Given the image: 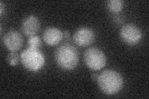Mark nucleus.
Listing matches in <instances>:
<instances>
[{
  "instance_id": "nucleus-8",
  "label": "nucleus",
  "mask_w": 149,
  "mask_h": 99,
  "mask_svg": "<svg viewBox=\"0 0 149 99\" xmlns=\"http://www.w3.org/2000/svg\"><path fill=\"white\" fill-rule=\"evenodd\" d=\"M40 27V22L39 18L34 15H30L23 19L21 24V29L23 34L26 36L36 35Z\"/></svg>"
},
{
  "instance_id": "nucleus-16",
  "label": "nucleus",
  "mask_w": 149,
  "mask_h": 99,
  "mask_svg": "<svg viewBox=\"0 0 149 99\" xmlns=\"http://www.w3.org/2000/svg\"><path fill=\"white\" fill-rule=\"evenodd\" d=\"M99 74H97V73H93L91 74V79L93 81H97V79L98 78Z\"/></svg>"
},
{
  "instance_id": "nucleus-12",
  "label": "nucleus",
  "mask_w": 149,
  "mask_h": 99,
  "mask_svg": "<svg viewBox=\"0 0 149 99\" xmlns=\"http://www.w3.org/2000/svg\"><path fill=\"white\" fill-rule=\"evenodd\" d=\"M6 60L8 63L12 66H16L21 61V56L16 52H11L8 54Z\"/></svg>"
},
{
  "instance_id": "nucleus-1",
  "label": "nucleus",
  "mask_w": 149,
  "mask_h": 99,
  "mask_svg": "<svg viewBox=\"0 0 149 99\" xmlns=\"http://www.w3.org/2000/svg\"><path fill=\"white\" fill-rule=\"evenodd\" d=\"M100 90L107 95H114L120 92L124 86V79L118 71L106 69L101 72L97 79Z\"/></svg>"
},
{
  "instance_id": "nucleus-13",
  "label": "nucleus",
  "mask_w": 149,
  "mask_h": 99,
  "mask_svg": "<svg viewBox=\"0 0 149 99\" xmlns=\"http://www.w3.org/2000/svg\"><path fill=\"white\" fill-rule=\"evenodd\" d=\"M113 20L116 24H120L122 23L124 21V18L121 16L120 15H116V16H114L113 17Z\"/></svg>"
},
{
  "instance_id": "nucleus-7",
  "label": "nucleus",
  "mask_w": 149,
  "mask_h": 99,
  "mask_svg": "<svg viewBox=\"0 0 149 99\" xmlns=\"http://www.w3.org/2000/svg\"><path fill=\"white\" fill-rule=\"evenodd\" d=\"M3 44L11 52H16L21 49L24 40L22 35L15 30H11L4 35L3 39Z\"/></svg>"
},
{
  "instance_id": "nucleus-10",
  "label": "nucleus",
  "mask_w": 149,
  "mask_h": 99,
  "mask_svg": "<svg viewBox=\"0 0 149 99\" xmlns=\"http://www.w3.org/2000/svg\"><path fill=\"white\" fill-rule=\"evenodd\" d=\"M108 10L114 14H118L123 10L124 2L122 0H109L106 4Z\"/></svg>"
},
{
  "instance_id": "nucleus-15",
  "label": "nucleus",
  "mask_w": 149,
  "mask_h": 99,
  "mask_svg": "<svg viewBox=\"0 0 149 99\" xmlns=\"http://www.w3.org/2000/svg\"><path fill=\"white\" fill-rule=\"evenodd\" d=\"M4 10H5V6H4L3 3L1 1L0 2V14H1V16L3 15Z\"/></svg>"
},
{
  "instance_id": "nucleus-4",
  "label": "nucleus",
  "mask_w": 149,
  "mask_h": 99,
  "mask_svg": "<svg viewBox=\"0 0 149 99\" xmlns=\"http://www.w3.org/2000/svg\"><path fill=\"white\" fill-rule=\"evenodd\" d=\"M84 62L86 66L93 71L103 68L107 63L105 53L97 47H91L84 53Z\"/></svg>"
},
{
  "instance_id": "nucleus-6",
  "label": "nucleus",
  "mask_w": 149,
  "mask_h": 99,
  "mask_svg": "<svg viewBox=\"0 0 149 99\" xmlns=\"http://www.w3.org/2000/svg\"><path fill=\"white\" fill-rule=\"evenodd\" d=\"M73 40L74 43L78 46H88L95 41V33L90 27H81L74 32Z\"/></svg>"
},
{
  "instance_id": "nucleus-9",
  "label": "nucleus",
  "mask_w": 149,
  "mask_h": 99,
  "mask_svg": "<svg viewBox=\"0 0 149 99\" xmlns=\"http://www.w3.org/2000/svg\"><path fill=\"white\" fill-rule=\"evenodd\" d=\"M42 37L47 45L54 46L62 41L63 38V33L57 27H49L44 31Z\"/></svg>"
},
{
  "instance_id": "nucleus-11",
  "label": "nucleus",
  "mask_w": 149,
  "mask_h": 99,
  "mask_svg": "<svg viewBox=\"0 0 149 99\" xmlns=\"http://www.w3.org/2000/svg\"><path fill=\"white\" fill-rule=\"evenodd\" d=\"M27 45L29 48L39 50L42 46V41L38 36H31L27 40Z\"/></svg>"
},
{
  "instance_id": "nucleus-5",
  "label": "nucleus",
  "mask_w": 149,
  "mask_h": 99,
  "mask_svg": "<svg viewBox=\"0 0 149 99\" xmlns=\"http://www.w3.org/2000/svg\"><path fill=\"white\" fill-rule=\"evenodd\" d=\"M120 39L129 45H135L139 44L142 38L141 29L134 24L124 25L120 30Z\"/></svg>"
},
{
  "instance_id": "nucleus-3",
  "label": "nucleus",
  "mask_w": 149,
  "mask_h": 99,
  "mask_svg": "<svg viewBox=\"0 0 149 99\" xmlns=\"http://www.w3.org/2000/svg\"><path fill=\"white\" fill-rule=\"evenodd\" d=\"M21 62L23 66L31 72L39 71L45 64V57L38 49L28 47L21 54Z\"/></svg>"
},
{
  "instance_id": "nucleus-14",
  "label": "nucleus",
  "mask_w": 149,
  "mask_h": 99,
  "mask_svg": "<svg viewBox=\"0 0 149 99\" xmlns=\"http://www.w3.org/2000/svg\"><path fill=\"white\" fill-rule=\"evenodd\" d=\"M63 37L66 40H68L70 38V33L68 30H65L63 32Z\"/></svg>"
},
{
  "instance_id": "nucleus-2",
  "label": "nucleus",
  "mask_w": 149,
  "mask_h": 99,
  "mask_svg": "<svg viewBox=\"0 0 149 99\" xmlns=\"http://www.w3.org/2000/svg\"><path fill=\"white\" fill-rule=\"evenodd\" d=\"M55 60L58 66L65 71L75 69L79 62V55L77 48L68 43L60 45L55 51Z\"/></svg>"
}]
</instances>
